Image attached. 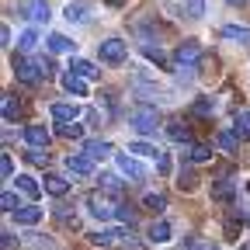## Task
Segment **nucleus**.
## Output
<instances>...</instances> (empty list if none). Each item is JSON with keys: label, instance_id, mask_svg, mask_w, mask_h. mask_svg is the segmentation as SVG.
Wrapping results in <instances>:
<instances>
[{"label": "nucleus", "instance_id": "nucleus-1", "mask_svg": "<svg viewBox=\"0 0 250 250\" xmlns=\"http://www.w3.org/2000/svg\"><path fill=\"white\" fill-rule=\"evenodd\" d=\"M129 125H132L139 136H153L156 129H160V115H156L153 104H136L129 111Z\"/></svg>", "mask_w": 250, "mask_h": 250}, {"label": "nucleus", "instance_id": "nucleus-2", "mask_svg": "<svg viewBox=\"0 0 250 250\" xmlns=\"http://www.w3.org/2000/svg\"><path fill=\"white\" fill-rule=\"evenodd\" d=\"M98 56H101V62H108V66H122V62L129 59V45L122 39H104L98 45Z\"/></svg>", "mask_w": 250, "mask_h": 250}, {"label": "nucleus", "instance_id": "nucleus-3", "mask_svg": "<svg viewBox=\"0 0 250 250\" xmlns=\"http://www.w3.org/2000/svg\"><path fill=\"white\" fill-rule=\"evenodd\" d=\"M11 66H14V77H18V80H24V83H39V80H45V77H42V66H39V59L31 62L24 52L11 59Z\"/></svg>", "mask_w": 250, "mask_h": 250}, {"label": "nucleus", "instance_id": "nucleus-4", "mask_svg": "<svg viewBox=\"0 0 250 250\" xmlns=\"http://www.w3.org/2000/svg\"><path fill=\"white\" fill-rule=\"evenodd\" d=\"M87 212H90L94 219H101V223H108V219H115L118 205H111V198H108L104 191H94V195L87 198Z\"/></svg>", "mask_w": 250, "mask_h": 250}, {"label": "nucleus", "instance_id": "nucleus-5", "mask_svg": "<svg viewBox=\"0 0 250 250\" xmlns=\"http://www.w3.org/2000/svg\"><path fill=\"white\" fill-rule=\"evenodd\" d=\"M18 14H21L24 21H35V24H42V21L52 18V11H49L45 0H24V4H18Z\"/></svg>", "mask_w": 250, "mask_h": 250}, {"label": "nucleus", "instance_id": "nucleus-6", "mask_svg": "<svg viewBox=\"0 0 250 250\" xmlns=\"http://www.w3.org/2000/svg\"><path fill=\"white\" fill-rule=\"evenodd\" d=\"M66 170H70L73 177H90V174H94V156H87V153H70V156H66Z\"/></svg>", "mask_w": 250, "mask_h": 250}, {"label": "nucleus", "instance_id": "nucleus-7", "mask_svg": "<svg viewBox=\"0 0 250 250\" xmlns=\"http://www.w3.org/2000/svg\"><path fill=\"white\" fill-rule=\"evenodd\" d=\"M174 59H177V66H195V70H198V62H202L198 42H181L177 52H174Z\"/></svg>", "mask_w": 250, "mask_h": 250}, {"label": "nucleus", "instance_id": "nucleus-8", "mask_svg": "<svg viewBox=\"0 0 250 250\" xmlns=\"http://www.w3.org/2000/svg\"><path fill=\"white\" fill-rule=\"evenodd\" d=\"M115 164H118V170L125 174V177H132V181H143V164L136 160V156H129V153H115Z\"/></svg>", "mask_w": 250, "mask_h": 250}, {"label": "nucleus", "instance_id": "nucleus-9", "mask_svg": "<svg viewBox=\"0 0 250 250\" xmlns=\"http://www.w3.org/2000/svg\"><path fill=\"white\" fill-rule=\"evenodd\" d=\"M14 215V223L18 226H39L42 223V215H45V208H39V205H21L18 212H11Z\"/></svg>", "mask_w": 250, "mask_h": 250}, {"label": "nucleus", "instance_id": "nucleus-10", "mask_svg": "<svg viewBox=\"0 0 250 250\" xmlns=\"http://www.w3.org/2000/svg\"><path fill=\"white\" fill-rule=\"evenodd\" d=\"M129 229H132V226H129ZM129 229H94L87 240H90L94 247H111V243H118V240L129 236Z\"/></svg>", "mask_w": 250, "mask_h": 250}, {"label": "nucleus", "instance_id": "nucleus-11", "mask_svg": "<svg viewBox=\"0 0 250 250\" xmlns=\"http://www.w3.org/2000/svg\"><path fill=\"white\" fill-rule=\"evenodd\" d=\"M24 143L28 146H39V149H49L52 136H49L45 125H24Z\"/></svg>", "mask_w": 250, "mask_h": 250}, {"label": "nucleus", "instance_id": "nucleus-12", "mask_svg": "<svg viewBox=\"0 0 250 250\" xmlns=\"http://www.w3.org/2000/svg\"><path fill=\"white\" fill-rule=\"evenodd\" d=\"M62 14H66V21H70V24H83V21L90 18V4H87V0H70Z\"/></svg>", "mask_w": 250, "mask_h": 250}, {"label": "nucleus", "instance_id": "nucleus-13", "mask_svg": "<svg viewBox=\"0 0 250 250\" xmlns=\"http://www.w3.org/2000/svg\"><path fill=\"white\" fill-rule=\"evenodd\" d=\"M149 243H156V247H160V243H170V236H174V229H170V223H167V219H156V223L149 226Z\"/></svg>", "mask_w": 250, "mask_h": 250}, {"label": "nucleus", "instance_id": "nucleus-14", "mask_svg": "<svg viewBox=\"0 0 250 250\" xmlns=\"http://www.w3.org/2000/svg\"><path fill=\"white\" fill-rule=\"evenodd\" d=\"M62 90L73 94V98H87V80L77 73H62Z\"/></svg>", "mask_w": 250, "mask_h": 250}, {"label": "nucleus", "instance_id": "nucleus-15", "mask_svg": "<svg viewBox=\"0 0 250 250\" xmlns=\"http://www.w3.org/2000/svg\"><path fill=\"white\" fill-rule=\"evenodd\" d=\"M14 184H18V191H21V195H28V198H39V195H42V184L31 177V174H18V177H14Z\"/></svg>", "mask_w": 250, "mask_h": 250}, {"label": "nucleus", "instance_id": "nucleus-16", "mask_svg": "<svg viewBox=\"0 0 250 250\" xmlns=\"http://www.w3.org/2000/svg\"><path fill=\"white\" fill-rule=\"evenodd\" d=\"M212 198H215V202H233V198H236V181H226V177L215 181V184H212Z\"/></svg>", "mask_w": 250, "mask_h": 250}, {"label": "nucleus", "instance_id": "nucleus-17", "mask_svg": "<svg viewBox=\"0 0 250 250\" xmlns=\"http://www.w3.org/2000/svg\"><path fill=\"white\" fill-rule=\"evenodd\" d=\"M42 188H45V191H49V195H56V198H62V195H66V191H70V181H66V177H62V174H45V184H42Z\"/></svg>", "mask_w": 250, "mask_h": 250}, {"label": "nucleus", "instance_id": "nucleus-18", "mask_svg": "<svg viewBox=\"0 0 250 250\" xmlns=\"http://www.w3.org/2000/svg\"><path fill=\"white\" fill-rule=\"evenodd\" d=\"M56 122H77L80 115H83V108L80 104H52V111H49Z\"/></svg>", "mask_w": 250, "mask_h": 250}, {"label": "nucleus", "instance_id": "nucleus-19", "mask_svg": "<svg viewBox=\"0 0 250 250\" xmlns=\"http://www.w3.org/2000/svg\"><path fill=\"white\" fill-rule=\"evenodd\" d=\"M223 39H229V42H240V45H247L250 42V28H240V24H223V31H219Z\"/></svg>", "mask_w": 250, "mask_h": 250}, {"label": "nucleus", "instance_id": "nucleus-20", "mask_svg": "<svg viewBox=\"0 0 250 250\" xmlns=\"http://www.w3.org/2000/svg\"><path fill=\"white\" fill-rule=\"evenodd\" d=\"M83 153L94 156V160H104V156H111V146H108L104 139H87V143H83Z\"/></svg>", "mask_w": 250, "mask_h": 250}, {"label": "nucleus", "instance_id": "nucleus-21", "mask_svg": "<svg viewBox=\"0 0 250 250\" xmlns=\"http://www.w3.org/2000/svg\"><path fill=\"white\" fill-rule=\"evenodd\" d=\"M49 52H77V42L56 31V35H49Z\"/></svg>", "mask_w": 250, "mask_h": 250}, {"label": "nucleus", "instance_id": "nucleus-22", "mask_svg": "<svg viewBox=\"0 0 250 250\" xmlns=\"http://www.w3.org/2000/svg\"><path fill=\"white\" fill-rule=\"evenodd\" d=\"M188 160H191V164H205V160H212V146H205V143H191V146H188Z\"/></svg>", "mask_w": 250, "mask_h": 250}, {"label": "nucleus", "instance_id": "nucleus-23", "mask_svg": "<svg viewBox=\"0 0 250 250\" xmlns=\"http://www.w3.org/2000/svg\"><path fill=\"white\" fill-rule=\"evenodd\" d=\"M70 73H77L83 80H98V70H94V62H87V59H73L70 62Z\"/></svg>", "mask_w": 250, "mask_h": 250}, {"label": "nucleus", "instance_id": "nucleus-24", "mask_svg": "<svg viewBox=\"0 0 250 250\" xmlns=\"http://www.w3.org/2000/svg\"><path fill=\"white\" fill-rule=\"evenodd\" d=\"M167 136L174 143H191V129H188L184 122H167Z\"/></svg>", "mask_w": 250, "mask_h": 250}, {"label": "nucleus", "instance_id": "nucleus-25", "mask_svg": "<svg viewBox=\"0 0 250 250\" xmlns=\"http://www.w3.org/2000/svg\"><path fill=\"white\" fill-rule=\"evenodd\" d=\"M143 208H149V212H164V208H167V195H160V191H149V195L143 198Z\"/></svg>", "mask_w": 250, "mask_h": 250}, {"label": "nucleus", "instance_id": "nucleus-26", "mask_svg": "<svg viewBox=\"0 0 250 250\" xmlns=\"http://www.w3.org/2000/svg\"><path fill=\"white\" fill-rule=\"evenodd\" d=\"M35 45H39V31H35V28L21 31V39H18V49H21V52H35Z\"/></svg>", "mask_w": 250, "mask_h": 250}, {"label": "nucleus", "instance_id": "nucleus-27", "mask_svg": "<svg viewBox=\"0 0 250 250\" xmlns=\"http://www.w3.org/2000/svg\"><path fill=\"white\" fill-rule=\"evenodd\" d=\"M62 139H80L83 136V125H77V122H59V129H56Z\"/></svg>", "mask_w": 250, "mask_h": 250}, {"label": "nucleus", "instance_id": "nucleus-28", "mask_svg": "<svg viewBox=\"0 0 250 250\" xmlns=\"http://www.w3.org/2000/svg\"><path fill=\"white\" fill-rule=\"evenodd\" d=\"M24 160H28V164H35V167H45V164H49V153L39 149V146H28V149H24Z\"/></svg>", "mask_w": 250, "mask_h": 250}, {"label": "nucleus", "instance_id": "nucleus-29", "mask_svg": "<svg viewBox=\"0 0 250 250\" xmlns=\"http://www.w3.org/2000/svg\"><path fill=\"white\" fill-rule=\"evenodd\" d=\"M143 56H146L149 62H156V66H164V70H167V56L160 52V45H156V49H153L149 42H143Z\"/></svg>", "mask_w": 250, "mask_h": 250}, {"label": "nucleus", "instance_id": "nucleus-30", "mask_svg": "<svg viewBox=\"0 0 250 250\" xmlns=\"http://www.w3.org/2000/svg\"><path fill=\"white\" fill-rule=\"evenodd\" d=\"M21 108H24V104H21L18 98H11V94H7V98H4V122H14V118L21 115Z\"/></svg>", "mask_w": 250, "mask_h": 250}, {"label": "nucleus", "instance_id": "nucleus-31", "mask_svg": "<svg viewBox=\"0 0 250 250\" xmlns=\"http://www.w3.org/2000/svg\"><path fill=\"white\" fill-rule=\"evenodd\" d=\"M129 153H136V156H156L160 149H156L153 143H146V139H136V143H129Z\"/></svg>", "mask_w": 250, "mask_h": 250}, {"label": "nucleus", "instance_id": "nucleus-32", "mask_svg": "<svg viewBox=\"0 0 250 250\" xmlns=\"http://www.w3.org/2000/svg\"><path fill=\"white\" fill-rule=\"evenodd\" d=\"M181 250H223V247H215V243H208V240L191 236V240H184V247H181Z\"/></svg>", "mask_w": 250, "mask_h": 250}, {"label": "nucleus", "instance_id": "nucleus-33", "mask_svg": "<svg viewBox=\"0 0 250 250\" xmlns=\"http://www.w3.org/2000/svg\"><path fill=\"white\" fill-rule=\"evenodd\" d=\"M101 184L108 188V191H111V195H122V191H125V181H118L115 174H104V177H101Z\"/></svg>", "mask_w": 250, "mask_h": 250}, {"label": "nucleus", "instance_id": "nucleus-34", "mask_svg": "<svg viewBox=\"0 0 250 250\" xmlns=\"http://www.w3.org/2000/svg\"><path fill=\"white\" fill-rule=\"evenodd\" d=\"M0 208H4V212H18V208H21L18 195H14V191H4V195H0Z\"/></svg>", "mask_w": 250, "mask_h": 250}, {"label": "nucleus", "instance_id": "nucleus-35", "mask_svg": "<svg viewBox=\"0 0 250 250\" xmlns=\"http://www.w3.org/2000/svg\"><path fill=\"white\" fill-rule=\"evenodd\" d=\"M0 177H4V181H14V160H11V153L0 156Z\"/></svg>", "mask_w": 250, "mask_h": 250}, {"label": "nucleus", "instance_id": "nucleus-36", "mask_svg": "<svg viewBox=\"0 0 250 250\" xmlns=\"http://www.w3.org/2000/svg\"><path fill=\"white\" fill-rule=\"evenodd\" d=\"M191 111H195V115H212V111H215V101H212V98H202V101L191 104Z\"/></svg>", "mask_w": 250, "mask_h": 250}, {"label": "nucleus", "instance_id": "nucleus-37", "mask_svg": "<svg viewBox=\"0 0 250 250\" xmlns=\"http://www.w3.org/2000/svg\"><path fill=\"white\" fill-rule=\"evenodd\" d=\"M115 219H118V223H125V226H132V223H136V212H132L129 205H118V212H115Z\"/></svg>", "mask_w": 250, "mask_h": 250}, {"label": "nucleus", "instance_id": "nucleus-38", "mask_svg": "<svg viewBox=\"0 0 250 250\" xmlns=\"http://www.w3.org/2000/svg\"><path fill=\"white\" fill-rule=\"evenodd\" d=\"M184 11H188V18H202L205 14V0H188Z\"/></svg>", "mask_w": 250, "mask_h": 250}, {"label": "nucleus", "instance_id": "nucleus-39", "mask_svg": "<svg viewBox=\"0 0 250 250\" xmlns=\"http://www.w3.org/2000/svg\"><path fill=\"white\" fill-rule=\"evenodd\" d=\"M219 146H223L226 153H236L240 146H236V132H223V136H219Z\"/></svg>", "mask_w": 250, "mask_h": 250}, {"label": "nucleus", "instance_id": "nucleus-40", "mask_svg": "<svg viewBox=\"0 0 250 250\" xmlns=\"http://www.w3.org/2000/svg\"><path fill=\"white\" fill-rule=\"evenodd\" d=\"M177 177H181V181H177V188H184V191H195V181H198V177H195L191 170H181Z\"/></svg>", "mask_w": 250, "mask_h": 250}, {"label": "nucleus", "instance_id": "nucleus-41", "mask_svg": "<svg viewBox=\"0 0 250 250\" xmlns=\"http://www.w3.org/2000/svg\"><path fill=\"white\" fill-rule=\"evenodd\" d=\"M153 160H156V170H160V174H170V156H167L164 149H160V153H156V156H153Z\"/></svg>", "mask_w": 250, "mask_h": 250}, {"label": "nucleus", "instance_id": "nucleus-42", "mask_svg": "<svg viewBox=\"0 0 250 250\" xmlns=\"http://www.w3.org/2000/svg\"><path fill=\"white\" fill-rule=\"evenodd\" d=\"M28 243L35 247V250H52V243L49 240H39V233H28Z\"/></svg>", "mask_w": 250, "mask_h": 250}, {"label": "nucleus", "instance_id": "nucleus-43", "mask_svg": "<svg viewBox=\"0 0 250 250\" xmlns=\"http://www.w3.org/2000/svg\"><path fill=\"white\" fill-rule=\"evenodd\" d=\"M236 233H240V226H236V215H229V219H226V236H229V240H236Z\"/></svg>", "mask_w": 250, "mask_h": 250}, {"label": "nucleus", "instance_id": "nucleus-44", "mask_svg": "<svg viewBox=\"0 0 250 250\" xmlns=\"http://www.w3.org/2000/svg\"><path fill=\"white\" fill-rule=\"evenodd\" d=\"M0 243H4V250H11V247H14V233L4 229V233H0Z\"/></svg>", "mask_w": 250, "mask_h": 250}, {"label": "nucleus", "instance_id": "nucleus-45", "mask_svg": "<svg viewBox=\"0 0 250 250\" xmlns=\"http://www.w3.org/2000/svg\"><path fill=\"white\" fill-rule=\"evenodd\" d=\"M0 42H4V45H11V28H7V24L0 28Z\"/></svg>", "mask_w": 250, "mask_h": 250}, {"label": "nucleus", "instance_id": "nucleus-46", "mask_svg": "<svg viewBox=\"0 0 250 250\" xmlns=\"http://www.w3.org/2000/svg\"><path fill=\"white\" fill-rule=\"evenodd\" d=\"M108 4H111V7H122V4H125V0H108Z\"/></svg>", "mask_w": 250, "mask_h": 250}, {"label": "nucleus", "instance_id": "nucleus-47", "mask_svg": "<svg viewBox=\"0 0 250 250\" xmlns=\"http://www.w3.org/2000/svg\"><path fill=\"white\" fill-rule=\"evenodd\" d=\"M240 250H250V243H243V247H240Z\"/></svg>", "mask_w": 250, "mask_h": 250}]
</instances>
